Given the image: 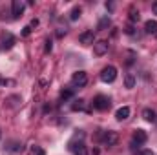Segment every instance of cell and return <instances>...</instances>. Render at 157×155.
I'll use <instances>...</instances> for the list:
<instances>
[{"instance_id": "83f0119b", "label": "cell", "mask_w": 157, "mask_h": 155, "mask_svg": "<svg viewBox=\"0 0 157 155\" xmlns=\"http://www.w3.org/2000/svg\"><path fill=\"white\" fill-rule=\"evenodd\" d=\"M6 84H7V80H6V78H2V77H0V86H6Z\"/></svg>"}, {"instance_id": "4fadbf2b", "label": "cell", "mask_w": 157, "mask_h": 155, "mask_svg": "<svg viewBox=\"0 0 157 155\" xmlns=\"http://www.w3.org/2000/svg\"><path fill=\"white\" fill-rule=\"evenodd\" d=\"M143 117H144V120H146V122H155V120H157L155 112H154V110H150V108H146V110L143 112Z\"/></svg>"}, {"instance_id": "9a60e30c", "label": "cell", "mask_w": 157, "mask_h": 155, "mask_svg": "<svg viewBox=\"0 0 157 155\" xmlns=\"http://www.w3.org/2000/svg\"><path fill=\"white\" fill-rule=\"evenodd\" d=\"M141 20V15H139V11L135 9V7H132L130 9V22L133 24V22H139Z\"/></svg>"}, {"instance_id": "ac0fdd59", "label": "cell", "mask_w": 157, "mask_h": 155, "mask_svg": "<svg viewBox=\"0 0 157 155\" xmlns=\"http://www.w3.org/2000/svg\"><path fill=\"white\" fill-rule=\"evenodd\" d=\"M71 97H73V89H68V88H66V89L60 91V100H68V99H71Z\"/></svg>"}, {"instance_id": "3957f363", "label": "cell", "mask_w": 157, "mask_h": 155, "mask_svg": "<svg viewBox=\"0 0 157 155\" xmlns=\"http://www.w3.org/2000/svg\"><path fill=\"white\" fill-rule=\"evenodd\" d=\"M117 78V70L113 66H106L102 71H101V80L102 82H113Z\"/></svg>"}, {"instance_id": "52a82bcc", "label": "cell", "mask_w": 157, "mask_h": 155, "mask_svg": "<svg viewBox=\"0 0 157 155\" xmlns=\"http://www.w3.org/2000/svg\"><path fill=\"white\" fill-rule=\"evenodd\" d=\"M15 44H17V39H15L11 33H4V35H2V39H0V46H2V49H11Z\"/></svg>"}, {"instance_id": "484cf974", "label": "cell", "mask_w": 157, "mask_h": 155, "mask_svg": "<svg viewBox=\"0 0 157 155\" xmlns=\"http://www.w3.org/2000/svg\"><path fill=\"white\" fill-rule=\"evenodd\" d=\"M141 155H154V152H152V150H143Z\"/></svg>"}, {"instance_id": "4316f807", "label": "cell", "mask_w": 157, "mask_h": 155, "mask_svg": "<svg viewBox=\"0 0 157 155\" xmlns=\"http://www.w3.org/2000/svg\"><path fill=\"white\" fill-rule=\"evenodd\" d=\"M152 9H154V13L157 15V2H154V4H152Z\"/></svg>"}, {"instance_id": "8fae6325", "label": "cell", "mask_w": 157, "mask_h": 155, "mask_svg": "<svg viewBox=\"0 0 157 155\" xmlns=\"http://www.w3.org/2000/svg\"><path fill=\"white\" fill-rule=\"evenodd\" d=\"M144 31H146L148 35H155L157 37V20H148V22L144 24Z\"/></svg>"}, {"instance_id": "d4e9b609", "label": "cell", "mask_w": 157, "mask_h": 155, "mask_svg": "<svg viewBox=\"0 0 157 155\" xmlns=\"http://www.w3.org/2000/svg\"><path fill=\"white\" fill-rule=\"evenodd\" d=\"M113 7H115V6H113L112 2H106V9H110V11H113Z\"/></svg>"}, {"instance_id": "cb8c5ba5", "label": "cell", "mask_w": 157, "mask_h": 155, "mask_svg": "<svg viewBox=\"0 0 157 155\" xmlns=\"http://www.w3.org/2000/svg\"><path fill=\"white\" fill-rule=\"evenodd\" d=\"M37 26H39V20H37V18H33V20H31V24H29V28H37Z\"/></svg>"}, {"instance_id": "8992f818", "label": "cell", "mask_w": 157, "mask_h": 155, "mask_svg": "<svg viewBox=\"0 0 157 155\" xmlns=\"http://www.w3.org/2000/svg\"><path fill=\"white\" fill-rule=\"evenodd\" d=\"M108 49H110L108 40H99V42H95V44H93V51H95V55H99V57L106 55V53H108Z\"/></svg>"}, {"instance_id": "ffe728a7", "label": "cell", "mask_w": 157, "mask_h": 155, "mask_svg": "<svg viewBox=\"0 0 157 155\" xmlns=\"http://www.w3.org/2000/svg\"><path fill=\"white\" fill-rule=\"evenodd\" d=\"M28 155H46V153H44V150H42L40 146H31L29 152H28Z\"/></svg>"}, {"instance_id": "9c48e42d", "label": "cell", "mask_w": 157, "mask_h": 155, "mask_svg": "<svg viewBox=\"0 0 157 155\" xmlns=\"http://www.w3.org/2000/svg\"><path fill=\"white\" fill-rule=\"evenodd\" d=\"M78 42H80L82 46H91V44H93V31H84V33H80Z\"/></svg>"}, {"instance_id": "f1b7e54d", "label": "cell", "mask_w": 157, "mask_h": 155, "mask_svg": "<svg viewBox=\"0 0 157 155\" xmlns=\"http://www.w3.org/2000/svg\"><path fill=\"white\" fill-rule=\"evenodd\" d=\"M0 137H2V131H0Z\"/></svg>"}, {"instance_id": "7c38bea8", "label": "cell", "mask_w": 157, "mask_h": 155, "mask_svg": "<svg viewBox=\"0 0 157 155\" xmlns=\"http://www.w3.org/2000/svg\"><path fill=\"white\" fill-rule=\"evenodd\" d=\"M128 117H130V108H128V106L119 108L117 113H115V119H117V120H126Z\"/></svg>"}, {"instance_id": "30bf717a", "label": "cell", "mask_w": 157, "mask_h": 155, "mask_svg": "<svg viewBox=\"0 0 157 155\" xmlns=\"http://www.w3.org/2000/svg\"><path fill=\"white\" fill-rule=\"evenodd\" d=\"M70 150L75 155H90L88 153V148H86L82 142H78V144H70Z\"/></svg>"}, {"instance_id": "7402d4cb", "label": "cell", "mask_w": 157, "mask_h": 155, "mask_svg": "<svg viewBox=\"0 0 157 155\" xmlns=\"http://www.w3.org/2000/svg\"><path fill=\"white\" fill-rule=\"evenodd\" d=\"M51 47H53V46H51V40H46V47H44V51H46V53H49V51H51Z\"/></svg>"}, {"instance_id": "5b68a950", "label": "cell", "mask_w": 157, "mask_h": 155, "mask_svg": "<svg viewBox=\"0 0 157 155\" xmlns=\"http://www.w3.org/2000/svg\"><path fill=\"white\" fill-rule=\"evenodd\" d=\"M24 9H26V4L22 0H13V4H11V15H13V18H20L22 13H24Z\"/></svg>"}, {"instance_id": "2e32d148", "label": "cell", "mask_w": 157, "mask_h": 155, "mask_svg": "<svg viewBox=\"0 0 157 155\" xmlns=\"http://www.w3.org/2000/svg\"><path fill=\"white\" fill-rule=\"evenodd\" d=\"M124 86H126V88H128V89H130V88H133V86H135V77H133V75H132V73H128V75H126V77H124Z\"/></svg>"}, {"instance_id": "5bb4252c", "label": "cell", "mask_w": 157, "mask_h": 155, "mask_svg": "<svg viewBox=\"0 0 157 155\" xmlns=\"http://www.w3.org/2000/svg\"><path fill=\"white\" fill-rule=\"evenodd\" d=\"M80 13H82V7H80V6H75V7L71 9V13H70V20H78Z\"/></svg>"}, {"instance_id": "6da1fadb", "label": "cell", "mask_w": 157, "mask_h": 155, "mask_svg": "<svg viewBox=\"0 0 157 155\" xmlns=\"http://www.w3.org/2000/svg\"><path fill=\"white\" fill-rule=\"evenodd\" d=\"M110 106H112V100L106 95H97L93 99V108L97 112H106V110H110Z\"/></svg>"}, {"instance_id": "e0dca14e", "label": "cell", "mask_w": 157, "mask_h": 155, "mask_svg": "<svg viewBox=\"0 0 157 155\" xmlns=\"http://www.w3.org/2000/svg\"><path fill=\"white\" fill-rule=\"evenodd\" d=\"M110 24H112V22H110V18H108V17H104V18H101V22H99L97 29H99V31H102V29H106Z\"/></svg>"}, {"instance_id": "44dd1931", "label": "cell", "mask_w": 157, "mask_h": 155, "mask_svg": "<svg viewBox=\"0 0 157 155\" xmlns=\"http://www.w3.org/2000/svg\"><path fill=\"white\" fill-rule=\"evenodd\" d=\"M29 33H31V28H29V26H26V28L22 29V37H28Z\"/></svg>"}, {"instance_id": "277c9868", "label": "cell", "mask_w": 157, "mask_h": 155, "mask_svg": "<svg viewBox=\"0 0 157 155\" xmlns=\"http://www.w3.org/2000/svg\"><path fill=\"white\" fill-rule=\"evenodd\" d=\"M71 84L77 86V88L86 86V84H88V75H86V71H75L73 77H71Z\"/></svg>"}, {"instance_id": "7a4b0ae2", "label": "cell", "mask_w": 157, "mask_h": 155, "mask_svg": "<svg viewBox=\"0 0 157 155\" xmlns=\"http://www.w3.org/2000/svg\"><path fill=\"white\" fill-rule=\"evenodd\" d=\"M146 141H148V135H146V131H144V130H135V131H133V137H132V148L135 150V148L143 146Z\"/></svg>"}, {"instance_id": "ba28073f", "label": "cell", "mask_w": 157, "mask_h": 155, "mask_svg": "<svg viewBox=\"0 0 157 155\" xmlns=\"http://www.w3.org/2000/svg\"><path fill=\"white\" fill-rule=\"evenodd\" d=\"M119 141V133L117 131H104V135H102V142L106 144V146H113V144H117Z\"/></svg>"}, {"instance_id": "d6986e66", "label": "cell", "mask_w": 157, "mask_h": 155, "mask_svg": "<svg viewBox=\"0 0 157 155\" xmlns=\"http://www.w3.org/2000/svg\"><path fill=\"white\" fill-rule=\"evenodd\" d=\"M71 110H73V112H80V110H84V100H82V99L75 100V102L71 104Z\"/></svg>"}, {"instance_id": "603a6c76", "label": "cell", "mask_w": 157, "mask_h": 155, "mask_svg": "<svg viewBox=\"0 0 157 155\" xmlns=\"http://www.w3.org/2000/svg\"><path fill=\"white\" fill-rule=\"evenodd\" d=\"M124 33H128V35H133V26H126V28H124Z\"/></svg>"}]
</instances>
